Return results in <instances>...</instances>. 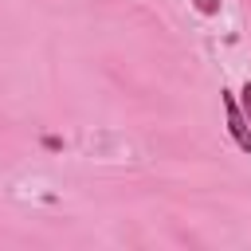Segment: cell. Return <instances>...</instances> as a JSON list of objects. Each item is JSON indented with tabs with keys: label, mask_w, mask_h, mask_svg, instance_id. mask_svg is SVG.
Returning a JSON list of instances; mask_svg holds the SVG:
<instances>
[{
	"label": "cell",
	"mask_w": 251,
	"mask_h": 251,
	"mask_svg": "<svg viewBox=\"0 0 251 251\" xmlns=\"http://www.w3.org/2000/svg\"><path fill=\"white\" fill-rule=\"evenodd\" d=\"M220 102H224V114H227V133H231V141H235L243 153H251V122H247L239 98H235L231 90H220Z\"/></svg>",
	"instance_id": "cell-1"
},
{
	"label": "cell",
	"mask_w": 251,
	"mask_h": 251,
	"mask_svg": "<svg viewBox=\"0 0 251 251\" xmlns=\"http://www.w3.org/2000/svg\"><path fill=\"white\" fill-rule=\"evenodd\" d=\"M192 8L200 16H220V0H192Z\"/></svg>",
	"instance_id": "cell-2"
},
{
	"label": "cell",
	"mask_w": 251,
	"mask_h": 251,
	"mask_svg": "<svg viewBox=\"0 0 251 251\" xmlns=\"http://www.w3.org/2000/svg\"><path fill=\"white\" fill-rule=\"evenodd\" d=\"M239 106H243V114H247V122H251V78H247L243 90H239Z\"/></svg>",
	"instance_id": "cell-3"
},
{
	"label": "cell",
	"mask_w": 251,
	"mask_h": 251,
	"mask_svg": "<svg viewBox=\"0 0 251 251\" xmlns=\"http://www.w3.org/2000/svg\"><path fill=\"white\" fill-rule=\"evenodd\" d=\"M43 149H63V141H59L55 133H47V137H43Z\"/></svg>",
	"instance_id": "cell-4"
}]
</instances>
